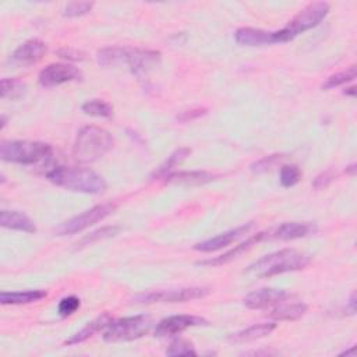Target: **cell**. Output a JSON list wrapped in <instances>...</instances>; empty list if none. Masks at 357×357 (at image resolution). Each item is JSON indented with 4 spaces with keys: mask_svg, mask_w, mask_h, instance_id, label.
Returning <instances> with one entry per match:
<instances>
[{
    "mask_svg": "<svg viewBox=\"0 0 357 357\" xmlns=\"http://www.w3.org/2000/svg\"><path fill=\"white\" fill-rule=\"evenodd\" d=\"M83 80V73L69 63H52L46 66L38 77V81L45 88L59 87L66 83Z\"/></svg>",
    "mask_w": 357,
    "mask_h": 357,
    "instance_id": "cell-10",
    "label": "cell"
},
{
    "mask_svg": "<svg viewBox=\"0 0 357 357\" xmlns=\"http://www.w3.org/2000/svg\"><path fill=\"white\" fill-rule=\"evenodd\" d=\"M343 94H345V95H350V96H354V95H356V88H354V87L346 88V91H345Z\"/></svg>",
    "mask_w": 357,
    "mask_h": 357,
    "instance_id": "cell-39",
    "label": "cell"
},
{
    "mask_svg": "<svg viewBox=\"0 0 357 357\" xmlns=\"http://www.w3.org/2000/svg\"><path fill=\"white\" fill-rule=\"evenodd\" d=\"M94 8L92 2H70L63 9V16L67 19L81 17L88 14Z\"/></svg>",
    "mask_w": 357,
    "mask_h": 357,
    "instance_id": "cell-32",
    "label": "cell"
},
{
    "mask_svg": "<svg viewBox=\"0 0 357 357\" xmlns=\"http://www.w3.org/2000/svg\"><path fill=\"white\" fill-rule=\"evenodd\" d=\"M47 46L41 39H28L21 43L12 55V62L17 66H32L43 59Z\"/></svg>",
    "mask_w": 357,
    "mask_h": 357,
    "instance_id": "cell-13",
    "label": "cell"
},
{
    "mask_svg": "<svg viewBox=\"0 0 357 357\" xmlns=\"http://www.w3.org/2000/svg\"><path fill=\"white\" fill-rule=\"evenodd\" d=\"M0 157L5 162L24 166L46 165L54 158V147L42 141L9 140L0 144Z\"/></svg>",
    "mask_w": 357,
    "mask_h": 357,
    "instance_id": "cell-4",
    "label": "cell"
},
{
    "mask_svg": "<svg viewBox=\"0 0 357 357\" xmlns=\"http://www.w3.org/2000/svg\"><path fill=\"white\" fill-rule=\"evenodd\" d=\"M46 179L50 183L74 193L100 194L107 190L104 177L88 168L55 166L46 173Z\"/></svg>",
    "mask_w": 357,
    "mask_h": 357,
    "instance_id": "cell-3",
    "label": "cell"
},
{
    "mask_svg": "<svg viewBox=\"0 0 357 357\" xmlns=\"http://www.w3.org/2000/svg\"><path fill=\"white\" fill-rule=\"evenodd\" d=\"M285 160V155L283 154H272V155H267L259 161L254 162L251 166H250V171L251 172H256V173H264V172H268L271 171L275 165H278L279 162H282Z\"/></svg>",
    "mask_w": 357,
    "mask_h": 357,
    "instance_id": "cell-30",
    "label": "cell"
},
{
    "mask_svg": "<svg viewBox=\"0 0 357 357\" xmlns=\"http://www.w3.org/2000/svg\"><path fill=\"white\" fill-rule=\"evenodd\" d=\"M113 136L102 127L85 126L76 137L73 145V157L83 164H89L105 157L113 148Z\"/></svg>",
    "mask_w": 357,
    "mask_h": 357,
    "instance_id": "cell-5",
    "label": "cell"
},
{
    "mask_svg": "<svg viewBox=\"0 0 357 357\" xmlns=\"http://www.w3.org/2000/svg\"><path fill=\"white\" fill-rule=\"evenodd\" d=\"M331 6L327 2H314L300 10L285 28L275 31L277 43H285L293 41L300 34L310 31L317 27L328 14Z\"/></svg>",
    "mask_w": 357,
    "mask_h": 357,
    "instance_id": "cell-6",
    "label": "cell"
},
{
    "mask_svg": "<svg viewBox=\"0 0 357 357\" xmlns=\"http://www.w3.org/2000/svg\"><path fill=\"white\" fill-rule=\"evenodd\" d=\"M47 293L45 290H25V292H2L0 294V303L8 305H20V304H31L45 299Z\"/></svg>",
    "mask_w": 357,
    "mask_h": 357,
    "instance_id": "cell-23",
    "label": "cell"
},
{
    "mask_svg": "<svg viewBox=\"0 0 357 357\" xmlns=\"http://www.w3.org/2000/svg\"><path fill=\"white\" fill-rule=\"evenodd\" d=\"M96 62L102 67H126L136 76H142L161 62L158 50L112 46L98 50Z\"/></svg>",
    "mask_w": 357,
    "mask_h": 357,
    "instance_id": "cell-1",
    "label": "cell"
},
{
    "mask_svg": "<svg viewBox=\"0 0 357 357\" xmlns=\"http://www.w3.org/2000/svg\"><path fill=\"white\" fill-rule=\"evenodd\" d=\"M235 39L241 46H263L277 43L274 31H266L251 27L239 28L235 32Z\"/></svg>",
    "mask_w": 357,
    "mask_h": 357,
    "instance_id": "cell-17",
    "label": "cell"
},
{
    "mask_svg": "<svg viewBox=\"0 0 357 357\" xmlns=\"http://www.w3.org/2000/svg\"><path fill=\"white\" fill-rule=\"evenodd\" d=\"M166 356H197V351L188 340L175 339L166 349Z\"/></svg>",
    "mask_w": 357,
    "mask_h": 357,
    "instance_id": "cell-31",
    "label": "cell"
},
{
    "mask_svg": "<svg viewBox=\"0 0 357 357\" xmlns=\"http://www.w3.org/2000/svg\"><path fill=\"white\" fill-rule=\"evenodd\" d=\"M199 325H208V321L202 317L188 316V314L171 316L158 323V325L155 328V335L160 338L173 336V335L184 332L188 328L199 327Z\"/></svg>",
    "mask_w": 357,
    "mask_h": 357,
    "instance_id": "cell-12",
    "label": "cell"
},
{
    "mask_svg": "<svg viewBox=\"0 0 357 357\" xmlns=\"http://www.w3.org/2000/svg\"><path fill=\"white\" fill-rule=\"evenodd\" d=\"M267 239V233L266 232H260L257 235H252L250 236L247 240H244L243 243L235 246V248L226 251L225 254H222V256L219 257H215V259H211V260H206V261H199L198 266H207V267H221V266H225V264H229L232 263L233 260L241 257L244 252H247L250 248H252L254 246H256L257 243H260L261 240Z\"/></svg>",
    "mask_w": 357,
    "mask_h": 357,
    "instance_id": "cell-15",
    "label": "cell"
},
{
    "mask_svg": "<svg viewBox=\"0 0 357 357\" xmlns=\"http://www.w3.org/2000/svg\"><path fill=\"white\" fill-rule=\"evenodd\" d=\"M336 179V172L334 169H328L323 173H320L314 182H313V187L316 190H323V188H327L334 180Z\"/></svg>",
    "mask_w": 357,
    "mask_h": 357,
    "instance_id": "cell-34",
    "label": "cell"
},
{
    "mask_svg": "<svg viewBox=\"0 0 357 357\" xmlns=\"http://www.w3.org/2000/svg\"><path fill=\"white\" fill-rule=\"evenodd\" d=\"M81 111L85 115L92 118H102V119L113 118V107L104 99H89L84 102Z\"/></svg>",
    "mask_w": 357,
    "mask_h": 357,
    "instance_id": "cell-25",
    "label": "cell"
},
{
    "mask_svg": "<svg viewBox=\"0 0 357 357\" xmlns=\"http://www.w3.org/2000/svg\"><path fill=\"white\" fill-rule=\"evenodd\" d=\"M354 350H356V349H354V346H351L349 350H345V351H342V353H340V356H350V354H354Z\"/></svg>",
    "mask_w": 357,
    "mask_h": 357,
    "instance_id": "cell-40",
    "label": "cell"
},
{
    "mask_svg": "<svg viewBox=\"0 0 357 357\" xmlns=\"http://www.w3.org/2000/svg\"><path fill=\"white\" fill-rule=\"evenodd\" d=\"M0 225L6 229L19 230V232H24V233L36 232V228H35V224L32 222V219L20 211L2 210V213H0Z\"/></svg>",
    "mask_w": 357,
    "mask_h": 357,
    "instance_id": "cell-19",
    "label": "cell"
},
{
    "mask_svg": "<svg viewBox=\"0 0 357 357\" xmlns=\"http://www.w3.org/2000/svg\"><path fill=\"white\" fill-rule=\"evenodd\" d=\"M6 125H8V119H6V116L3 115V116H2V130L5 129V126H6Z\"/></svg>",
    "mask_w": 357,
    "mask_h": 357,
    "instance_id": "cell-41",
    "label": "cell"
},
{
    "mask_svg": "<svg viewBox=\"0 0 357 357\" xmlns=\"http://www.w3.org/2000/svg\"><path fill=\"white\" fill-rule=\"evenodd\" d=\"M120 228L119 226H104L100 229H96L88 235H85L78 243H77V248H84L88 246H92L100 240H105V239H111L113 236H116L119 233Z\"/></svg>",
    "mask_w": 357,
    "mask_h": 357,
    "instance_id": "cell-27",
    "label": "cell"
},
{
    "mask_svg": "<svg viewBox=\"0 0 357 357\" xmlns=\"http://www.w3.org/2000/svg\"><path fill=\"white\" fill-rule=\"evenodd\" d=\"M116 210L115 204H98V206L89 208L88 211L63 222L58 229L56 233L59 236H67V235H76L87 228L104 221L107 217H109Z\"/></svg>",
    "mask_w": 357,
    "mask_h": 357,
    "instance_id": "cell-9",
    "label": "cell"
},
{
    "mask_svg": "<svg viewBox=\"0 0 357 357\" xmlns=\"http://www.w3.org/2000/svg\"><path fill=\"white\" fill-rule=\"evenodd\" d=\"M346 173H349V175L354 176V173H356V164H351V165H349V166L346 168Z\"/></svg>",
    "mask_w": 357,
    "mask_h": 357,
    "instance_id": "cell-38",
    "label": "cell"
},
{
    "mask_svg": "<svg viewBox=\"0 0 357 357\" xmlns=\"http://www.w3.org/2000/svg\"><path fill=\"white\" fill-rule=\"evenodd\" d=\"M152 328V320L148 316H131L112 320L105 328L104 339L109 343L131 342L145 336Z\"/></svg>",
    "mask_w": 357,
    "mask_h": 357,
    "instance_id": "cell-7",
    "label": "cell"
},
{
    "mask_svg": "<svg viewBox=\"0 0 357 357\" xmlns=\"http://www.w3.org/2000/svg\"><path fill=\"white\" fill-rule=\"evenodd\" d=\"M217 179L215 175L201 171H184V172H172L165 177L166 183L179 184V186H204Z\"/></svg>",
    "mask_w": 357,
    "mask_h": 357,
    "instance_id": "cell-18",
    "label": "cell"
},
{
    "mask_svg": "<svg viewBox=\"0 0 357 357\" xmlns=\"http://www.w3.org/2000/svg\"><path fill=\"white\" fill-rule=\"evenodd\" d=\"M289 300V299H288ZM282 301L272 309L271 317L275 321H296L307 313V304L301 301Z\"/></svg>",
    "mask_w": 357,
    "mask_h": 357,
    "instance_id": "cell-20",
    "label": "cell"
},
{
    "mask_svg": "<svg viewBox=\"0 0 357 357\" xmlns=\"http://www.w3.org/2000/svg\"><path fill=\"white\" fill-rule=\"evenodd\" d=\"M356 310H357V299H356V292H353L350 294L349 301L346 303V313L350 316H354Z\"/></svg>",
    "mask_w": 357,
    "mask_h": 357,
    "instance_id": "cell-37",
    "label": "cell"
},
{
    "mask_svg": "<svg viewBox=\"0 0 357 357\" xmlns=\"http://www.w3.org/2000/svg\"><path fill=\"white\" fill-rule=\"evenodd\" d=\"M58 55H59V58L67 59V61H83L84 59V54L78 52V50H73V49H61Z\"/></svg>",
    "mask_w": 357,
    "mask_h": 357,
    "instance_id": "cell-36",
    "label": "cell"
},
{
    "mask_svg": "<svg viewBox=\"0 0 357 357\" xmlns=\"http://www.w3.org/2000/svg\"><path fill=\"white\" fill-rule=\"evenodd\" d=\"M354 78H356V66L353 65V66L347 67L343 72H339V73H335V74L329 76L327 78V81L323 84V89L328 91V89H334V88L342 87V85H345L347 83H351Z\"/></svg>",
    "mask_w": 357,
    "mask_h": 357,
    "instance_id": "cell-28",
    "label": "cell"
},
{
    "mask_svg": "<svg viewBox=\"0 0 357 357\" xmlns=\"http://www.w3.org/2000/svg\"><path fill=\"white\" fill-rule=\"evenodd\" d=\"M112 321L111 316L109 314H102L99 317H96L95 320H92L91 323H88L83 329H80L78 332H76L74 335H72L66 342L65 345L67 346H73V345H78V343H83L85 340H88L89 338H92L96 332L105 329L109 323Z\"/></svg>",
    "mask_w": 357,
    "mask_h": 357,
    "instance_id": "cell-22",
    "label": "cell"
},
{
    "mask_svg": "<svg viewBox=\"0 0 357 357\" xmlns=\"http://www.w3.org/2000/svg\"><path fill=\"white\" fill-rule=\"evenodd\" d=\"M316 226L309 222H285L267 233V237L277 240H296L313 235Z\"/></svg>",
    "mask_w": 357,
    "mask_h": 357,
    "instance_id": "cell-16",
    "label": "cell"
},
{
    "mask_svg": "<svg viewBox=\"0 0 357 357\" xmlns=\"http://www.w3.org/2000/svg\"><path fill=\"white\" fill-rule=\"evenodd\" d=\"M191 154V149L187 148V147H182V148H177L175 149L172 154L166 158V161L164 164H161V166L152 173V179H165L169 173L173 172V169L180 165L188 155Z\"/></svg>",
    "mask_w": 357,
    "mask_h": 357,
    "instance_id": "cell-24",
    "label": "cell"
},
{
    "mask_svg": "<svg viewBox=\"0 0 357 357\" xmlns=\"http://www.w3.org/2000/svg\"><path fill=\"white\" fill-rule=\"evenodd\" d=\"M210 294L207 288H182L171 290H160L141 293L133 299L138 304H154V303H186L191 300L204 299Z\"/></svg>",
    "mask_w": 357,
    "mask_h": 357,
    "instance_id": "cell-8",
    "label": "cell"
},
{
    "mask_svg": "<svg viewBox=\"0 0 357 357\" xmlns=\"http://www.w3.org/2000/svg\"><path fill=\"white\" fill-rule=\"evenodd\" d=\"M204 115H207V109H206V108H194V109L182 112V113L177 116V120L182 122V123H188V122H193V120H195V119L202 118Z\"/></svg>",
    "mask_w": 357,
    "mask_h": 357,
    "instance_id": "cell-35",
    "label": "cell"
},
{
    "mask_svg": "<svg viewBox=\"0 0 357 357\" xmlns=\"http://www.w3.org/2000/svg\"><path fill=\"white\" fill-rule=\"evenodd\" d=\"M80 305H81V301H80L78 297L67 296V297L61 300V303L58 305V312L62 317H69L80 309Z\"/></svg>",
    "mask_w": 357,
    "mask_h": 357,
    "instance_id": "cell-33",
    "label": "cell"
},
{
    "mask_svg": "<svg viewBox=\"0 0 357 357\" xmlns=\"http://www.w3.org/2000/svg\"><path fill=\"white\" fill-rule=\"evenodd\" d=\"M27 92V85L17 78H3L0 83V98L2 99H19Z\"/></svg>",
    "mask_w": 357,
    "mask_h": 357,
    "instance_id": "cell-26",
    "label": "cell"
},
{
    "mask_svg": "<svg viewBox=\"0 0 357 357\" xmlns=\"http://www.w3.org/2000/svg\"><path fill=\"white\" fill-rule=\"evenodd\" d=\"M277 328L275 323H263V324H254L246 329H241L236 334H232L229 336V340L233 343H246L251 340H257L261 338L268 336L272 334Z\"/></svg>",
    "mask_w": 357,
    "mask_h": 357,
    "instance_id": "cell-21",
    "label": "cell"
},
{
    "mask_svg": "<svg viewBox=\"0 0 357 357\" xmlns=\"http://www.w3.org/2000/svg\"><path fill=\"white\" fill-rule=\"evenodd\" d=\"M310 257L294 248H283L267 254L263 259L248 266L246 274L256 278H271L286 272L304 270L310 264Z\"/></svg>",
    "mask_w": 357,
    "mask_h": 357,
    "instance_id": "cell-2",
    "label": "cell"
},
{
    "mask_svg": "<svg viewBox=\"0 0 357 357\" xmlns=\"http://www.w3.org/2000/svg\"><path fill=\"white\" fill-rule=\"evenodd\" d=\"M254 225L252 224H246L243 226H237L232 230L224 232L215 237H211L208 240H204L201 243H197L194 246V250L201 251V252H213V251H218L224 247H228L229 244H232L233 241H236L237 239H240L241 236H244L246 233H248L251 230Z\"/></svg>",
    "mask_w": 357,
    "mask_h": 357,
    "instance_id": "cell-14",
    "label": "cell"
},
{
    "mask_svg": "<svg viewBox=\"0 0 357 357\" xmlns=\"http://www.w3.org/2000/svg\"><path fill=\"white\" fill-rule=\"evenodd\" d=\"M290 297L292 294H289L286 290L263 288L256 292L248 293L243 299V304L250 310H268V309H274L275 305L281 304L282 301Z\"/></svg>",
    "mask_w": 357,
    "mask_h": 357,
    "instance_id": "cell-11",
    "label": "cell"
},
{
    "mask_svg": "<svg viewBox=\"0 0 357 357\" xmlns=\"http://www.w3.org/2000/svg\"><path fill=\"white\" fill-rule=\"evenodd\" d=\"M301 169L297 165H283L281 168L279 180L283 187H293L301 179Z\"/></svg>",
    "mask_w": 357,
    "mask_h": 357,
    "instance_id": "cell-29",
    "label": "cell"
}]
</instances>
